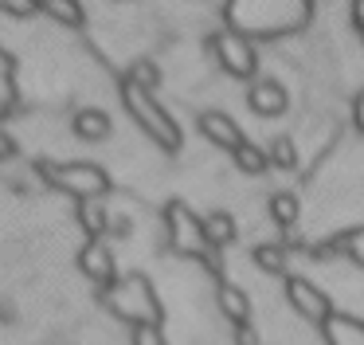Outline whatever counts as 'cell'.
Instances as JSON below:
<instances>
[{"label":"cell","instance_id":"52a82bcc","mask_svg":"<svg viewBox=\"0 0 364 345\" xmlns=\"http://www.w3.org/2000/svg\"><path fill=\"white\" fill-rule=\"evenodd\" d=\"M79 267H82V274H87V279L95 282L98 290H110L114 282H118V271H114V255H110V247H106L102 240H87V243H82Z\"/></svg>","mask_w":364,"mask_h":345},{"label":"cell","instance_id":"8fae6325","mask_svg":"<svg viewBox=\"0 0 364 345\" xmlns=\"http://www.w3.org/2000/svg\"><path fill=\"white\" fill-rule=\"evenodd\" d=\"M325 341L329 345H364V321L348 318V314H333L325 321Z\"/></svg>","mask_w":364,"mask_h":345},{"label":"cell","instance_id":"ba28073f","mask_svg":"<svg viewBox=\"0 0 364 345\" xmlns=\"http://www.w3.org/2000/svg\"><path fill=\"white\" fill-rule=\"evenodd\" d=\"M247 102H251V110L259 118H278V114H286V106H290L286 86L278 83V78H255L251 91H247Z\"/></svg>","mask_w":364,"mask_h":345},{"label":"cell","instance_id":"2e32d148","mask_svg":"<svg viewBox=\"0 0 364 345\" xmlns=\"http://www.w3.org/2000/svg\"><path fill=\"white\" fill-rule=\"evenodd\" d=\"M204 232H208V243L220 251V247H228V243L235 240V220H231L228 212H212V216L204 220Z\"/></svg>","mask_w":364,"mask_h":345},{"label":"cell","instance_id":"8992f818","mask_svg":"<svg viewBox=\"0 0 364 345\" xmlns=\"http://www.w3.org/2000/svg\"><path fill=\"white\" fill-rule=\"evenodd\" d=\"M286 298H290V306L301 314L306 321H329L333 318V298L325 294V290H317L309 279H301V274H290L286 279Z\"/></svg>","mask_w":364,"mask_h":345},{"label":"cell","instance_id":"7c38bea8","mask_svg":"<svg viewBox=\"0 0 364 345\" xmlns=\"http://www.w3.org/2000/svg\"><path fill=\"white\" fill-rule=\"evenodd\" d=\"M79 224L90 240H102L110 232V216H106V200H79Z\"/></svg>","mask_w":364,"mask_h":345},{"label":"cell","instance_id":"5bb4252c","mask_svg":"<svg viewBox=\"0 0 364 345\" xmlns=\"http://www.w3.org/2000/svg\"><path fill=\"white\" fill-rule=\"evenodd\" d=\"M16 106V63L9 51H0V118Z\"/></svg>","mask_w":364,"mask_h":345},{"label":"cell","instance_id":"6da1fadb","mask_svg":"<svg viewBox=\"0 0 364 345\" xmlns=\"http://www.w3.org/2000/svg\"><path fill=\"white\" fill-rule=\"evenodd\" d=\"M102 302L110 314L126 318L129 326H161V302L153 294V282L145 274H126L110 290H102Z\"/></svg>","mask_w":364,"mask_h":345},{"label":"cell","instance_id":"7402d4cb","mask_svg":"<svg viewBox=\"0 0 364 345\" xmlns=\"http://www.w3.org/2000/svg\"><path fill=\"white\" fill-rule=\"evenodd\" d=\"M129 78H134L141 91H149V94H153V86L161 83V75H157V67H153V63H137V67L129 71Z\"/></svg>","mask_w":364,"mask_h":345},{"label":"cell","instance_id":"e0dca14e","mask_svg":"<svg viewBox=\"0 0 364 345\" xmlns=\"http://www.w3.org/2000/svg\"><path fill=\"white\" fill-rule=\"evenodd\" d=\"M40 12H48L51 20L67 24V28H79L87 16H82V8L75 4V0H40Z\"/></svg>","mask_w":364,"mask_h":345},{"label":"cell","instance_id":"30bf717a","mask_svg":"<svg viewBox=\"0 0 364 345\" xmlns=\"http://www.w3.org/2000/svg\"><path fill=\"white\" fill-rule=\"evenodd\" d=\"M71 130L79 133L82 141H106L114 133V122H110V114H106V110L87 106V110H79V114H75Z\"/></svg>","mask_w":364,"mask_h":345},{"label":"cell","instance_id":"4fadbf2b","mask_svg":"<svg viewBox=\"0 0 364 345\" xmlns=\"http://www.w3.org/2000/svg\"><path fill=\"white\" fill-rule=\"evenodd\" d=\"M220 310L228 314V321H235V326H247V318H251V302H247V294L239 287H231V282L220 287Z\"/></svg>","mask_w":364,"mask_h":345},{"label":"cell","instance_id":"9a60e30c","mask_svg":"<svg viewBox=\"0 0 364 345\" xmlns=\"http://www.w3.org/2000/svg\"><path fill=\"white\" fill-rule=\"evenodd\" d=\"M298 212H301V204H298V196H294V192H274V196H270V216H274L278 227L294 232V224H298Z\"/></svg>","mask_w":364,"mask_h":345},{"label":"cell","instance_id":"cb8c5ba5","mask_svg":"<svg viewBox=\"0 0 364 345\" xmlns=\"http://www.w3.org/2000/svg\"><path fill=\"white\" fill-rule=\"evenodd\" d=\"M12 16H32V12H40V4H24V0H12V4H4Z\"/></svg>","mask_w":364,"mask_h":345},{"label":"cell","instance_id":"603a6c76","mask_svg":"<svg viewBox=\"0 0 364 345\" xmlns=\"http://www.w3.org/2000/svg\"><path fill=\"white\" fill-rule=\"evenodd\" d=\"M129 341L134 345H165V334H161V326H134L129 329Z\"/></svg>","mask_w":364,"mask_h":345},{"label":"cell","instance_id":"4316f807","mask_svg":"<svg viewBox=\"0 0 364 345\" xmlns=\"http://www.w3.org/2000/svg\"><path fill=\"white\" fill-rule=\"evenodd\" d=\"M356 125H360V133H364V91H360V98H356Z\"/></svg>","mask_w":364,"mask_h":345},{"label":"cell","instance_id":"3957f363","mask_svg":"<svg viewBox=\"0 0 364 345\" xmlns=\"http://www.w3.org/2000/svg\"><path fill=\"white\" fill-rule=\"evenodd\" d=\"M122 102H126V110L134 114V122L141 125V130L149 133L161 149H168V153H176V149H181V130H176V122L157 106V102H153V94L141 91V86H137L129 75L122 78Z\"/></svg>","mask_w":364,"mask_h":345},{"label":"cell","instance_id":"ffe728a7","mask_svg":"<svg viewBox=\"0 0 364 345\" xmlns=\"http://www.w3.org/2000/svg\"><path fill=\"white\" fill-rule=\"evenodd\" d=\"M270 165H278V169H294V165H298V153H294V141L286 138H278L274 145H270Z\"/></svg>","mask_w":364,"mask_h":345},{"label":"cell","instance_id":"484cf974","mask_svg":"<svg viewBox=\"0 0 364 345\" xmlns=\"http://www.w3.org/2000/svg\"><path fill=\"white\" fill-rule=\"evenodd\" d=\"M235 329H239V334H235V337H239V345H255V334H251L247 326H235Z\"/></svg>","mask_w":364,"mask_h":345},{"label":"cell","instance_id":"5b68a950","mask_svg":"<svg viewBox=\"0 0 364 345\" xmlns=\"http://www.w3.org/2000/svg\"><path fill=\"white\" fill-rule=\"evenodd\" d=\"M212 51L231 78H255V71H259V55H255L251 39L243 31H220V36H212Z\"/></svg>","mask_w":364,"mask_h":345},{"label":"cell","instance_id":"7a4b0ae2","mask_svg":"<svg viewBox=\"0 0 364 345\" xmlns=\"http://www.w3.org/2000/svg\"><path fill=\"white\" fill-rule=\"evenodd\" d=\"M165 224H168V243H173V251L208 263V271H212V274H223L220 259H215V247L208 243L204 220H200L188 204H181V200L168 204V208H165Z\"/></svg>","mask_w":364,"mask_h":345},{"label":"cell","instance_id":"44dd1931","mask_svg":"<svg viewBox=\"0 0 364 345\" xmlns=\"http://www.w3.org/2000/svg\"><path fill=\"white\" fill-rule=\"evenodd\" d=\"M341 240H345V255L364 267V227H353V232H345Z\"/></svg>","mask_w":364,"mask_h":345},{"label":"cell","instance_id":"d4e9b609","mask_svg":"<svg viewBox=\"0 0 364 345\" xmlns=\"http://www.w3.org/2000/svg\"><path fill=\"white\" fill-rule=\"evenodd\" d=\"M12 153H16V141H12L9 133H0V161H9Z\"/></svg>","mask_w":364,"mask_h":345},{"label":"cell","instance_id":"ac0fdd59","mask_svg":"<svg viewBox=\"0 0 364 345\" xmlns=\"http://www.w3.org/2000/svg\"><path fill=\"white\" fill-rule=\"evenodd\" d=\"M255 267L267 274H286V247L278 243H259L255 247Z\"/></svg>","mask_w":364,"mask_h":345},{"label":"cell","instance_id":"277c9868","mask_svg":"<svg viewBox=\"0 0 364 345\" xmlns=\"http://www.w3.org/2000/svg\"><path fill=\"white\" fill-rule=\"evenodd\" d=\"M40 172L55 188L79 196V200H106V192H110V172L95 161H75V165H48L43 161Z\"/></svg>","mask_w":364,"mask_h":345},{"label":"cell","instance_id":"d6986e66","mask_svg":"<svg viewBox=\"0 0 364 345\" xmlns=\"http://www.w3.org/2000/svg\"><path fill=\"white\" fill-rule=\"evenodd\" d=\"M231 157H235V165L243 172H262L270 165V153H267V149H259V145H251V141H243Z\"/></svg>","mask_w":364,"mask_h":345},{"label":"cell","instance_id":"9c48e42d","mask_svg":"<svg viewBox=\"0 0 364 345\" xmlns=\"http://www.w3.org/2000/svg\"><path fill=\"white\" fill-rule=\"evenodd\" d=\"M200 133H204V138L212 141V145L231 149V153H235V149L247 141V138H243V130L235 125V118H228L223 110H204V114H200Z\"/></svg>","mask_w":364,"mask_h":345}]
</instances>
